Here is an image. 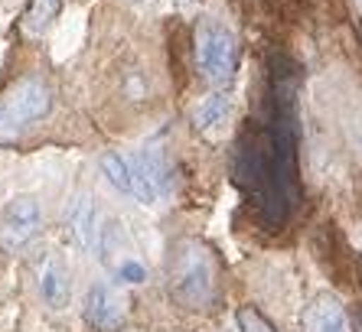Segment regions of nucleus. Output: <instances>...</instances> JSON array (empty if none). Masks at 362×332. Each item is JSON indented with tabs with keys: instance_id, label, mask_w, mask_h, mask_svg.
Returning a JSON list of instances; mask_svg holds the SVG:
<instances>
[{
	"instance_id": "f257e3e1",
	"label": "nucleus",
	"mask_w": 362,
	"mask_h": 332,
	"mask_svg": "<svg viewBox=\"0 0 362 332\" xmlns=\"http://www.w3.org/2000/svg\"><path fill=\"white\" fill-rule=\"evenodd\" d=\"M170 297L183 309H209L216 300V258L199 238L173 241L167 258Z\"/></svg>"
},
{
	"instance_id": "f03ea898",
	"label": "nucleus",
	"mask_w": 362,
	"mask_h": 332,
	"mask_svg": "<svg viewBox=\"0 0 362 332\" xmlns=\"http://www.w3.org/2000/svg\"><path fill=\"white\" fill-rule=\"evenodd\" d=\"M196 69L212 88H226L238 69V36L216 17L196 23Z\"/></svg>"
},
{
	"instance_id": "7ed1b4c3",
	"label": "nucleus",
	"mask_w": 362,
	"mask_h": 332,
	"mask_svg": "<svg viewBox=\"0 0 362 332\" xmlns=\"http://www.w3.org/2000/svg\"><path fill=\"white\" fill-rule=\"evenodd\" d=\"M52 111V88L40 75H26L0 95V137L40 124Z\"/></svg>"
},
{
	"instance_id": "20e7f679",
	"label": "nucleus",
	"mask_w": 362,
	"mask_h": 332,
	"mask_svg": "<svg viewBox=\"0 0 362 332\" xmlns=\"http://www.w3.org/2000/svg\"><path fill=\"white\" fill-rule=\"evenodd\" d=\"M95 251H98V261L105 264V271L118 283L137 287V283L147 280V267H144V261L134 254V244H131L124 225H121L118 218H105V222H101Z\"/></svg>"
},
{
	"instance_id": "39448f33",
	"label": "nucleus",
	"mask_w": 362,
	"mask_h": 332,
	"mask_svg": "<svg viewBox=\"0 0 362 332\" xmlns=\"http://www.w3.org/2000/svg\"><path fill=\"white\" fill-rule=\"evenodd\" d=\"M42 228V206L36 196H13L0 215V251L4 254H17L30 241L40 235Z\"/></svg>"
},
{
	"instance_id": "423d86ee",
	"label": "nucleus",
	"mask_w": 362,
	"mask_h": 332,
	"mask_svg": "<svg viewBox=\"0 0 362 332\" xmlns=\"http://www.w3.org/2000/svg\"><path fill=\"white\" fill-rule=\"evenodd\" d=\"M33 280L46 309L59 313V309L69 307V300H72V274H69L66 261L56 251H42L33 261Z\"/></svg>"
},
{
	"instance_id": "0eeeda50",
	"label": "nucleus",
	"mask_w": 362,
	"mask_h": 332,
	"mask_svg": "<svg viewBox=\"0 0 362 332\" xmlns=\"http://www.w3.org/2000/svg\"><path fill=\"white\" fill-rule=\"evenodd\" d=\"M62 228H66V241L82 254L98 244L101 212H98V199L92 192H78L76 199L69 202L66 215H62Z\"/></svg>"
},
{
	"instance_id": "6e6552de",
	"label": "nucleus",
	"mask_w": 362,
	"mask_h": 332,
	"mask_svg": "<svg viewBox=\"0 0 362 332\" xmlns=\"http://www.w3.org/2000/svg\"><path fill=\"white\" fill-rule=\"evenodd\" d=\"M131 166H134V196L144 206H157L170 189L163 153L157 147H144L141 153L131 160Z\"/></svg>"
},
{
	"instance_id": "1a4fd4ad",
	"label": "nucleus",
	"mask_w": 362,
	"mask_h": 332,
	"mask_svg": "<svg viewBox=\"0 0 362 332\" xmlns=\"http://www.w3.org/2000/svg\"><path fill=\"white\" fill-rule=\"evenodd\" d=\"M82 316L85 323L98 332H115L124 323V297H121L111 283H92L85 290V303H82Z\"/></svg>"
},
{
	"instance_id": "9d476101",
	"label": "nucleus",
	"mask_w": 362,
	"mask_h": 332,
	"mask_svg": "<svg viewBox=\"0 0 362 332\" xmlns=\"http://www.w3.org/2000/svg\"><path fill=\"white\" fill-rule=\"evenodd\" d=\"M300 326H303V332H353L343 303H339V297H333V293H317V297L303 307Z\"/></svg>"
},
{
	"instance_id": "9b49d317",
	"label": "nucleus",
	"mask_w": 362,
	"mask_h": 332,
	"mask_svg": "<svg viewBox=\"0 0 362 332\" xmlns=\"http://www.w3.org/2000/svg\"><path fill=\"white\" fill-rule=\"evenodd\" d=\"M228 117H232V98H228L226 92H212L196 105L193 124H196V131H202V134H216L228 124Z\"/></svg>"
},
{
	"instance_id": "f8f14e48",
	"label": "nucleus",
	"mask_w": 362,
	"mask_h": 332,
	"mask_svg": "<svg viewBox=\"0 0 362 332\" xmlns=\"http://www.w3.org/2000/svg\"><path fill=\"white\" fill-rule=\"evenodd\" d=\"M98 170L115 192L134 196V166H131L127 157H121L118 150H105V153L98 157Z\"/></svg>"
},
{
	"instance_id": "ddd939ff",
	"label": "nucleus",
	"mask_w": 362,
	"mask_h": 332,
	"mask_svg": "<svg viewBox=\"0 0 362 332\" xmlns=\"http://www.w3.org/2000/svg\"><path fill=\"white\" fill-rule=\"evenodd\" d=\"M62 4H66V0H33V4H30V13H26V33L30 36L49 33V26L56 23V17L62 13Z\"/></svg>"
},
{
	"instance_id": "4468645a",
	"label": "nucleus",
	"mask_w": 362,
	"mask_h": 332,
	"mask_svg": "<svg viewBox=\"0 0 362 332\" xmlns=\"http://www.w3.org/2000/svg\"><path fill=\"white\" fill-rule=\"evenodd\" d=\"M235 319H238V329L242 332H274V326H271L268 319H264L258 309H252V307H242Z\"/></svg>"
},
{
	"instance_id": "2eb2a0df",
	"label": "nucleus",
	"mask_w": 362,
	"mask_h": 332,
	"mask_svg": "<svg viewBox=\"0 0 362 332\" xmlns=\"http://www.w3.org/2000/svg\"><path fill=\"white\" fill-rule=\"evenodd\" d=\"M131 4H141V0H131Z\"/></svg>"
}]
</instances>
